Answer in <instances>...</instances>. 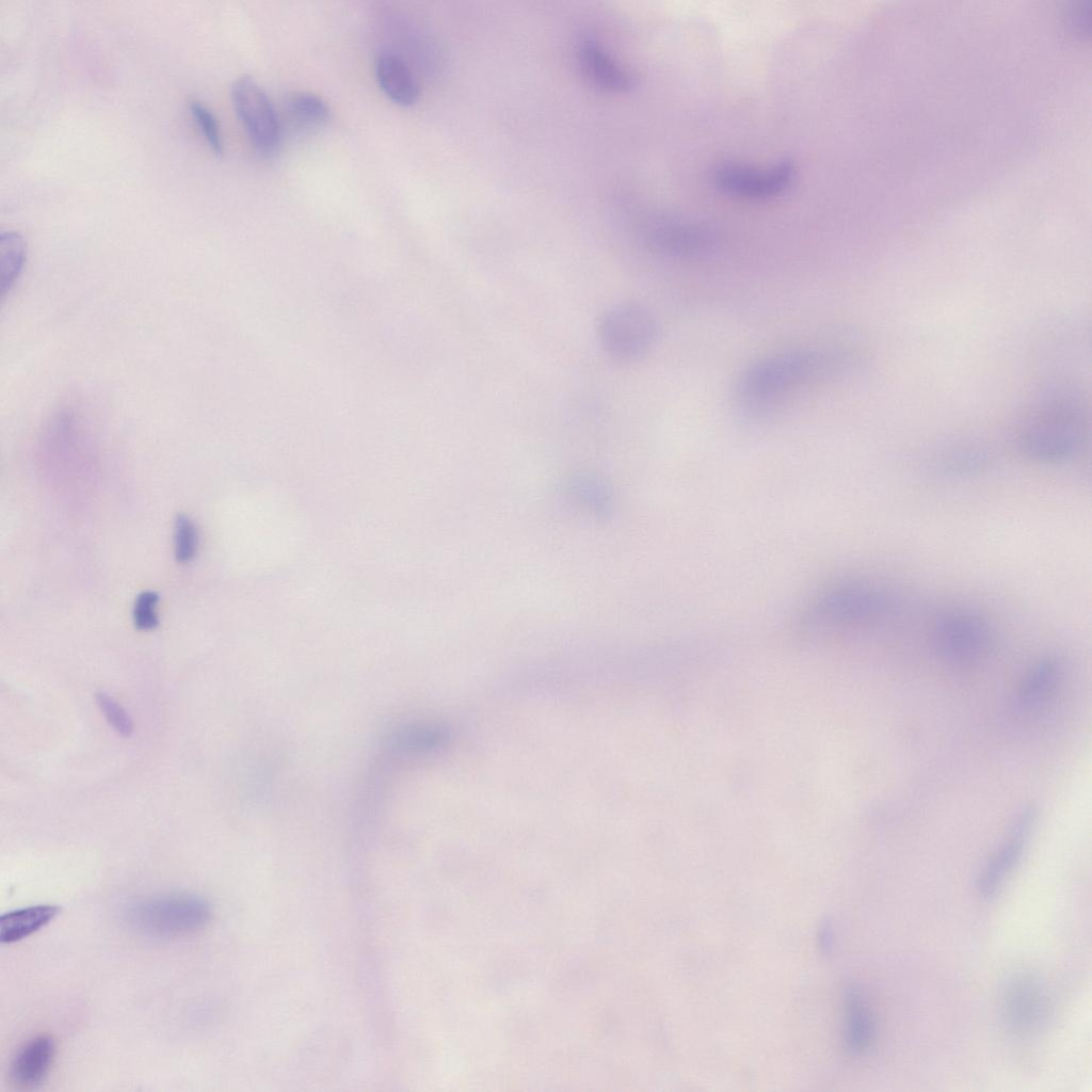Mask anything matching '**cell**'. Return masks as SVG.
I'll return each mask as SVG.
<instances>
[{
  "mask_svg": "<svg viewBox=\"0 0 1092 1092\" xmlns=\"http://www.w3.org/2000/svg\"><path fill=\"white\" fill-rule=\"evenodd\" d=\"M853 346L840 341L796 347L756 359L735 384V406L750 420L770 417L814 383L851 367L857 355Z\"/></svg>",
  "mask_w": 1092,
  "mask_h": 1092,
  "instance_id": "6da1fadb",
  "label": "cell"
},
{
  "mask_svg": "<svg viewBox=\"0 0 1092 1092\" xmlns=\"http://www.w3.org/2000/svg\"><path fill=\"white\" fill-rule=\"evenodd\" d=\"M1088 425V404L1081 390L1071 383H1053L1025 407L1016 427V443L1031 460L1061 463L1079 452Z\"/></svg>",
  "mask_w": 1092,
  "mask_h": 1092,
  "instance_id": "7a4b0ae2",
  "label": "cell"
},
{
  "mask_svg": "<svg viewBox=\"0 0 1092 1092\" xmlns=\"http://www.w3.org/2000/svg\"><path fill=\"white\" fill-rule=\"evenodd\" d=\"M895 597L886 588L868 580L848 579L818 592L803 609L801 625L826 636L874 624L892 613Z\"/></svg>",
  "mask_w": 1092,
  "mask_h": 1092,
  "instance_id": "3957f363",
  "label": "cell"
},
{
  "mask_svg": "<svg viewBox=\"0 0 1092 1092\" xmlns=\"http://www.w3.org/2000/svg\"><path fill=\"white\" fill-rule=\"evenodd\" d=\"M126 915L128 921L144 933L177 937L205 928L211 918V908L198 896L170 894L131 904Z\"/></svg>",
  "mask_w": 1092,
  "mask_h": 1092,
  "instance_id": "277c9868",
  "label": "cell"
},
{
  "mask_svg": "<svg viewBox=\"0 0 1092 1092\" xmlns=\"http://www.w3.org/2000/svg\"><path fill=\"white\" fill-rule=\"evenodd\" d=\"M597 336L604 351L619 362H632L644 356L659 337L655 315L637 302L609 307L598 319Z\"/></svg>",
  "mask_w": 1092,
  "mask_h": 1092,
  "instance_id": "5b68a950",
  "label": "cell"
},
{
  "mask_svg": "<svg viewBox=\"0 0 1092 1092\" xmlns=\"http://www.w3.org/2000/svg\"><path fill=\"white\" fill-rule=\"evenodd\" d=\"M932 639L937 655L957 665L984 659L994 646V631L989 621L968 609L942 614L934 624Z\"/></svg>",
  "mask_w": 1092,
  "mask_h": 1092,
  "instance_id": "8992f818",
  "label": "cell"
},
{
  "mask_svg": "<svg viewBox=\"0 0 1092 1092\" xmlns=\"http://www.w3.org/2000/svg\"><path fill=\"white\" fill-rule=\"evenodd\" d=\"M231 100L255 150L273 157L280 145L282 123L268 95L250 75L238 77L231 85Z\"/></svg>",
  "mask_w": 1092,
  "mask_h": 1092,
  "instance_id": "52a82bcc",
  "label": "cell"
},
{
  "mask_svg": "<svg viewBox=\"0 0 1092 1092\" xmlns=\"http://www.w3.org/2000/svg\"><path fill=\"white\" fill-rule=\"evenodd\" d=\"M645 243L654 252L674 259H700L718 246L717 234L705 224L676 216L649 219L642 228Z\"/></svg>",
  "mask_w": 1092,
  "mask_h": 1092,
  "instance_id": "ba28073f",
  "label": "cell"
},
{
  "mask_svg": "<svg viewBox=\"0 0 1092 1092\" xmlns=\"http://www.w3.org/2000/svg\"><path fill=\"white\" fill-rule=\"evenodd\" d=\"M796 176V165L781 160L761 168L740 163H724L716 168L713 181L723 192L749 199H766L786 191Z\"/></svg>",
  "mask_w": 1092,
  "mask_h": 1092,
  "instance_id": "9c48e42d",
  "label": "cell"
},
{
  "mask_svg": "<svg viewBox=\"0 0 1092 1092\" xmlns=\"http://www.w3.org/2000/svg\"><path fill=\"white\" fill-rule=\"evenodd\" d=\"M1001 1011L1005 1024L1012 1032L1018 1035L1038 1032L1050 1013L1046 989L1033 976H1016L1003 990Z\"/></svg>",
  "mask_w": 1092,
  "mask_h": 1092,
  "instance_id": "30bf717a",
  "label": "cell"
},
{
  "mask_svg": "<svg viewBox=\"0 0 1092 1092\" xmlns=\"http://www.w3.org/2000/svg\"><path fill=\"white\" fill-rule=\"evenodd\" d=\"M1035 821L1037 809L1032 805L1021 809L1013 819L1007 841L992 855L978 878L977 888L983 898H991L1018 863Z\"/></svg>",
  "mask_w": 1092,
  "mask_h": 1092,
  "instance_id": "8fae6325",
  "label": "cell"
},
{
  "mask_svg": "<svg viewBox=\"0 0 1092 1092\" xmlns=\"http://www.w3.org/2000/svg\"><path fill=\"white\" fill-rule=\"evenodd\" d=\"M55 1041L49 1034H38L26 1041L10 1064V1078L22 1089H33L48 1077L55 1058Z\"/></svg>",
  "mask_w": 1092,
  "mask_h": 1092,
  "instance_id": "7c38bea8",
  "label": "cell"
},
{
  "mask_svg": "<svg viewBox=\"0 0 1092 1092\" xmlns=\"http://www.w3.org/2000/svg\"><path fill=\"white\" fill-rule=\"evenodd\" d=\"M374 69L379 86L392 102L410 107L417 101L419 87L416 79L398 54L391 51L380 52Z\"/></svg>",
  "mask_w": 1092,
  "mask_h": 1092,
  "instance_id": "4fadbf2b",
  "label": "cell"
},
{
  "mask_svg": "<svg viewBox=\"0 0 1092 1092\" xmlns=\"http://www.w3.org/2000/svg\"><path fill=\"white\" fill-rule=\"evenodd\" d=\"M330 118L325 101L309 92H294L283 105V123L289 131L308 134L322 128Z\"/></svg>",
  "mask_w": 1092,
  "mask_h": 1092,
  "instance_id": "5bb4252c",
  "label": "cell"
},
{
  "mask_svg": "<svg viewBox=\"0 0 1092 1092\" xmlns=\"http://www.w3.org/2000/svg\"><path fill=\"white\" fill-rule=\"evenodd\" d=\"M1062 670L1058 659L1047 657L1035 663L1026 674L1018 691L1022 708L1033 710L1045 704L1056 692Z\"/></svg>",
  "mask_w": 1092,
  "mask_h": 1092,
  "instance_id": "9a60e30c",
  "label": "cell"
},
{
  "mask_svg": "<svg viewBox=\"0 0 1092 1092\" xmlns=\"http://www.w3.org/2000/svg\"><path fill=\"white\" fill-rule=\"evenodd\" d=\"M61 912L54 904H36L14 910L0 917V941L2 944L19 942L37 932Z\"/></svg>",
  "mask_w": 1092,
  "mask_h": 1092,
  "instance_id": "2e32d148",
  "label": "cell"
},
{
  "mask_svg": "<svg viewBox=\"0 0 1092 1092\" xmlns=\"http://www.w3.org/2000/svg\"><path fill=\"white\" fill-rule=\"evenodd\" d=\"M579 55L583 70L596 84L611 90H624L632 84V77L617 66L596 42H582Z\"/></svg>",
  "mask_w": 1092,
  "mask_h": 1092,
  "instance_id": "e0dca14e",
  "label": "cell"
},
{
  "mask_svg": "<svg viewBox=\"0 0 1092 1092\" xmlns=\"http://www.w3.org/2000/svg\"><path fill=\"white\" fill-rule=\"evenodd\" d=\"M845 1010L847 1048L854 1054L863 1053L873 1040L874 1026L866 1000L855 986L846 991Z\"/></svg>",
  "mask_w": 1092,
  "mask_h": 1092,
  "instance_id": "ac0fdd59",
  "label": "cell"
},
{
  "mask_svg": "<svg viewBox=\"0 0 1092 1092\" xmlns=\"http://www.w3.org/2000/svg\"><path fill=\"white\" fill-rule=\"evenodd\" d=\"M26 255V241L19 232L9 230L0 235V285L3 298L10 293L18 279Z\"/></svg>",
  "mask_w": 1092,
  "mask_h": 1092,
  "instance_id": "d6986e66",
  "label": "cell"
},
{
  "mask_svg": "<svg viewBox=\"0 0 1092 1092\" xmlns=\"http://www.w3.org/2000/svg\"><path fill=\"white\" fill-rule=\"evenodd\" d=\"M198 547V532L194 523L183 514L175 519L174 526V553L180 563L190 562L196 555Z\"/></svg>",
  "mask_w": 1092,
  "mask_h": 1092,
  "instance_id": "ffe728a7",
  "label": "cell"
},
{
  "mask_svg": "<svg viewBox=\"0 0 1092 1092\" xmlns=\"http://www.w3.org/2000/svg\"><path fill=\"white\" fill-rule=\"evenodd\" d=\"M190 111L193 118L198 124L199 129L206 138L210 148L216 155H221L223 152V142L220 125L214 113L206 105L197 100L190 103Z\"/></svg>",
  "mask_w": 1092,
  "mask_h": 1092,
  "instance_id": "44dd1931",
  "label": "cell"
},
{
  "mask_svg": "<svg viewBox=\"0 0 1092 1092\" xmlns=\"http://www.w3.org/2000/svg\"><path fill=\"white\" fill-rule=\"evenodd\" d=\"M158 601L159 596L154 591H144L138 595L132 612L133 623L138 629L150 630L158 625Z\"/></svg>",
  "mask_w": 1092,
  "mask_h": 1092,
  "instance_id": "7402d4cb",
  "label": "cell"
},
{
  "mask_svg": "<svg viewBox=\"0 0 1092 1092\" xmlns=\"http://www.w3.org/2000/svg\"><path fill=\"white\" fill-rule=\"evenodd\" d=\"M98 701L109 722L122 734L129 735L132 730L131 721L121 706L106 694H99Z\"/></svg>",
  "mask_w": 1092,
  "mask_h": 1092,
  "instance_id": "603a6c76",
  "label": "cell"
}]
</instances>
